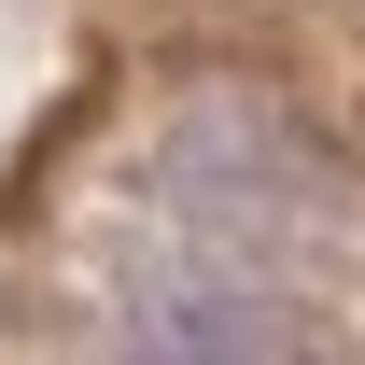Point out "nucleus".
Wrapping results in <instances>:
<instances>
[{
  "instance_id": "nucleus-1",
  "label": "nucleus",
  "mask_w": 365,
  "mask_h": 365,
  "mask_svg": "<svg viewBox=\"0 0 365 365\" xmlns=\"http://www.w3.org/2000/svg\"><path fill=\"white\" fill-rule=\"evenodd\" d=\"M140 365H267V323L239 309V295H169V309L140 323Z\"/></svg>"
}]
</instances>
